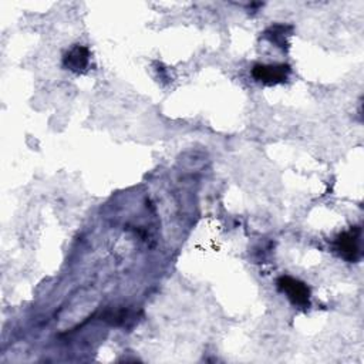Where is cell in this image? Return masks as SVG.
Masks as SVG:
<instances>
[{
	"mask_svg": "<svg viewBox=\"0 0 364 364\" xmlns=\"http://www.w3.org/2000/svg\"><path fill=\"white\" fill-rule=\"evenodd\" d=\"M361 229L358 226H353L351 229L340 233L334 240V249L337 253L348 260L357 262L361 257Z\"/></svg>",
	"mask_w": 364,
	"mask_h": 364,
	"instance_id": "1",
	"label": "cell"
},
{
	"mask_svg": "<svg viewBox=\"0 0 364 364\" xmlns=\"http://www.w3.org/2000/svg\"><path fill=\"white\" fill-rule=\"evenodd\" d=\"M277 287L294 306L300 309L310 307V289L301 280L291 276H280L277 279Z\"/></svg>",
	"mask_w": 364,
	"mask_h": 364,
	"instance_id": "2",
	"label": "cell"
},
{
	"mask_svg": "<svg viewBox=\"0 0 364 364\" xmlns=\"http://www.w3.org/2000/svg\"><path fill=\"white\" fill-rule=\"evenodd\" d=\"M290 74V65L280 64H256L252 68V77L264 84V85H276L286 82Z\"/></svg>",
	"mask_w": 364,
	"mask_h": 364,
	"instance_id": "3",
	"label": "cell"
},
{
	"mask_svg": "<svg viewBox=\"0 0 364 364\" xmlns=\"http://www.w3.org/2000/svg\"><path fill=\"white\" fill-rule=\"evenodd\" d=\"M293 27L291 26H287V24H273L270 26L266 31H264V37L276 44L277 47L280 48H287L289 47V41H287V37L290 36Z\"/></svg>",
	"mask_w": 364,
	"mask_h": 364,
	"instance_id": "5",
	"label": "cell"
},
{
	"mask_svg": "<svg viewBox=\"0 0 364 364\" xmlns=\"http://www.w3.org/2000/svg\"><path fill=\"white\" fill-rule=\"evenodd\" d=\"M90 64V50L85 46L75 44L73 46L63 57V65L64 68L81 74L87 70Z\"/></svg>",
	"mask_w": 364,
	"mask_h": 364,
	"instance_id": "4",
	"label": "cell"
}]
</instances>
